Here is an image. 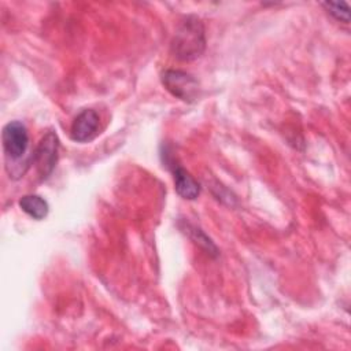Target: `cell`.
<instances>
[{
    "label": "cell",
    "mask_w": 351,
    "mask_h": 351,
    "mask_svg": "<svg viewBox=\"0 0 351 351\" xmlns=\"http://www.w3.org/2000/svg\"><path fill=\"white\" fill-rule=\"evenodd\" d=\"M206 48L204 26L196 16H188L176 32L171 41V53L184 62L197 59Z\"/></svg>",
    "instance_id": "1"
},
{
    "label": "cell",
    "mask_w": 351,
    "mask_h": 351,
    "mask_svg": "<svg viewBox=\"0 0 351 351\" xmlns=\"http://www.w3.org/2000/svg\"><path fill=\"white\" fill-rule=\"evenodd\" d=\"M1 141L7 165L10 162H18L25 156L29 147V133L26 126L19 121L5 123L1 132Z\"/></svg>",
    "instance_id": "2"
},
{
    "label": "cell",
    "mask_w": 351,
    "mask_h": 351,
    "mask_svg": "<svg viewBox=\"0 0 351 351\" xmlns=\"http://www.w3.org/2000/svg\"><path fill=\"white\" fill-rule=\"evenodd\" d=\"M162 82L165 88L176 97L184 101H193L199 93L197 81L186 71L182 70H166L162 74Z\"/></svg>",
    "instance_id": "3"
},
{
    "label": "cell",
    "mask_w": 351,
    "mask_h": 351,
    "mask_svg": "<svg viewBox=\"0 0 351 351\" xmlns=\"http://www.w3.org/2000/svg\"><path fill=\"white\" fill-rule=\"evenodd\" d=\"M58 147L59 140L55 132H48L38 143L32 160L34 162L41 180L48 178L55 169L58 160Z\"/></svg>",
    "instance_id": "4"
},
{
    "label": "cell",
    "mask_w": 351,
    "mask_h": 351,
    "mask_svg": "<svg viewBox=\"0 0 351 351\" xmlns=\"http://www.w3.org/2000/svg\"><path fill=\"white\" fill-rule=\"evenodd\" d=\"M99 115L92 108H85L77 114L71 123L70 137L77 143H86L96 137L99 130Z\"/></svg>",
    "instance_id": "5"
},
{
    "label": "cell",
    "mask_w": 351,
    "mask_h": 351,
    "mask_svg": "<svg viewBox=\"0 0 351 351\" xmlns=\"http://www.w3.org/2000/svg\"><path fill=\"white\" fill-rule=\"evenodd\" d=\"M173 177H174V188L176 192L188 200H193L200 193V184L181 166H173Z\"/></svg>",
    "instance_id": "6"
},
{
    "label": "cell",
    "mask_w": 351,
    "mask_h": 351,
    "mask_svg": "<svg viewBox=\"0 0 351 351\" xmlns=\"http://www.w3.org/2000/svg\"><path fill=\"white\" fill-rule=\"evenodd\" d=\"M19 207L23 213L36 221L44 219L48 215L49 206L48 202L38 195H25L19 199Z\"/></svg>",
    "instance_id": "7"
},
{
    "label": "cell",
    "mask_w": 351,
    "mask_h": 351,
    "mask_svg": "<svg viewBox=\"0 0 351 351\" xmlns=\"http://www.w3.org/2000/svg\"><path fill=\"white\" fill-rule=\"evenodd\" d=\"M322 5L325 7V10L328 11V14H330L333 18H336L337 21H341L344 23H348L350 18H348V4L344 1H325L322 3Z\"/></svg>",
    "instance_id": "8"
}]
</instances>
